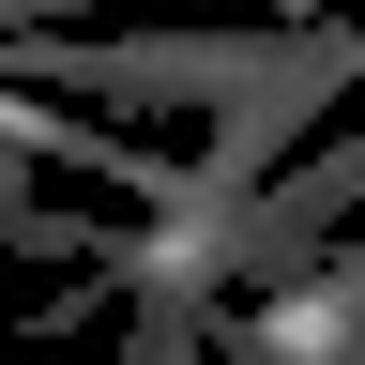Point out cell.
<instances>
[{
  "label": "cell",
  "mask_w": 365,
  "mask_h": 365,
  "mask_svg": "<svg viewBox=\"0 0 365 365\" xmlns=\"http://www.w3.org/2000/svg\"><path fill=\"white\" fill-rule=\"evenodd\" d=\"M137 365H213V335H198V304H137Z\"/></svg>",
  "instance_id": "cell-2"
},
{
  "label": "cell",
  "mask_w": 365,
  "mask_h": 365,
  "mask_svg": "<svg viewBox=\"0 0 365 365\" xmlns=\"http://www.w3.org/2000/svg\"><path fill=\"white\" fill-rule=\"evenodd\" d=\"M350 365H365V335H350Z\"/></svg>",
  "instance_id": "cell-4"
},
{
  "label": "cell",
  "mask_w": 365,
  "mask_h": 365,
  "mask_svg": "<svg viewBox=\"0 0 365 365\" xmlns=\"http://www.w3.org/2000/svg\"><path fill=\"white\" fill-rule=\"evenodd\" d=\"M0 76L16 91H91V107H213L304 137L365 76L350 16H274V31H107V16H0Z\"/></svg>",
  "instance_id": "cell-1"
},
{
  "label": "cell",
  "mask_w": 365,
  "mask_h": 365,
  "mask_svg": "<svg viewBox=\"0 0 365 365\" xmlns=\"http://www.w3.org/2000/svg\"><path fill=\"white\" fill-rule=\"evenodd\" d=\"M0 16H107V0H0Z\"/></svg>",
  "instance_id": "cell-3"
}]
</instances>
